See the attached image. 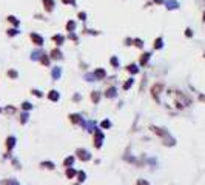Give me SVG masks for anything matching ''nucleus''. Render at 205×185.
Listing matches in <instances>:
<instances>
[{
    "label": "nucleus",
    "instance_id": "f257e3e1",
    "mask_svg": "<svg viewBox=\"0 0 205 185\" xmlns=\"http://www.w3.org/2000/svg\"><path fill=\"white\" fill-rule=\"evenodd\" d=\"M162 90H164V85H162V83H156V85L151 88V94H153V97H154L156 100H159V94L162 93Z\"/></svg>",
    "mask_w": 205,
    "mask_h": 185
},
{
    "label": "nucleus",
    "instance_id": "f03ea898",
    "mask_svg": "<svg viewBox=\"0 0 205 185\" xmlns=\"http://www.w3.org/2000/svg\"><path fill=\"white\" fill-rule=\"evenodd\" d=\"M94 136H96V142H94V147H96V148H100V147H102V139H103V133H102L100 130H96Z\"/></svg>",
    "mask_w": 205,
    "mask_h": 185
},
{
    "label": "nucleus",
    "instance_id": "7ed1b4c3",
    "mask_svg": "<svg viewBox=\"0 0 205 185\" xmlns=\"http://www.w3.org/2000/svg\"><path fill=\"white\" fill-rule=\"evenodd\" d=\"M76 153H77V156H79V159H80V161H90V159H91V154H90L86 150H82V148H79Z\"/></svg>",
    "mask_w": 205,
    "mask_h": 185
},
{
    "label": "nucleus",
    "instance_id": "20e7f679",
    "mask_svg": "<svg viewBox=\"0 0 205 185\" xmlns=\"http://www.w3.org/2000/svg\"><path fill=\"white\" fill-rule=\"evenodd\" d=\"M31 40H32L37 46H42V45H43V37H42V36H39V34H35V32H32V34H31Z\"/></svg>",
    "mask_w": 205,
    "mask_h": 185
},
{
    "label": "nucleus",
    "instance_id": "39448f33",
    "mask_svg": "<svg viewBox=\"0 0 205 185\" xmlns=\"http://www.w3.org/2000/svg\"><path fill=\"white\" fill-rule=\"evenodd\" d=\"M105 76H106V71H105V69H102V68H97V69L94 71V77H96L97 80L105 79Z\"/></svg>",
    "mask_w": 205,
    "mask_h": 185
},
{
    "label": "nucleus",
    "instance_id": "423d86ee",
    "mask_svg": "<svg viewBox=\"0 0 205 185\" xmlns=\"http://www.w3.org/2000/svg\"><path fill=\"white\" fill-rule=\"evenodd\" d=\"M151 130H153V133H156V134H157V136H161V137H168V133H167L165 130H162V128L151 127Z\"/></svg>",
    "mask_w": 205,
    "mask_h": 185
},
{
    "label": "nucleus",
    "instance_id": "0eeeda50",
    "mask_svg": "<svg viewBox=\"0 0 205 185\" xmlns=\"http://www.w3.org/2000/svg\"><path fill=\"white\" fill-rule=\"evenodd\" d=\"M165 5H167V9H177L179 8V3L176 0H167Z\"/></svg>",
    "mask_w": 205,
    "mask_h": 185
},
{
    "label": "nucleus",
    "instance_id": "6e6552de",
    "mask_svg": "<svg viewBox=\"0 0 205 185\" xmlns=\"http://www.w3.org/2000/svg\"><path fill=\"white\" fill-rule=\"evenodd\" d=\"M59 97H60V93H57L56 90H52V91H49V93H48V99H49V100H52V102L59 100Z\"/></svg>",
    "mask_w": 205,
    "mask_h": 185
},
{
    "label": "nucleus",
    "instance_id": "1a4fd4ad",
    "mask_svg": "<svg viewBox=\"0 0 205 185\" xmlns=\"http://www.w3.org/2000/svg\"><path fill=\"white\" fill-rule=\"evenodd\" d=\"M14 145H15V137H14V136L8 137V139H6V148H8V150H12Z\"/></svg>",
    "mask_w": 205,
    "mask_h": 185
},
{
    "label": "nucleus",
    "instance_id": "9d476101",
    "mask_svg": "<svg viewBox=\"0 0 205 185\" xmlns=\"http://www.w3.org/2000/svg\"><path fill=\"white\" fill-rule=\"evenodd\" d=\"M76 176H77V171H76L73 167H68V168H66V178H68V179H73V178H76Z\"/></svg>",
    "mask_w": 205,
    "mask_h": 185
},
{
    "label": "nucleus",
    "instance_id": "9b49d317",
    "mask_svg": "<svg viewBox=\"0 0 205 185\" xmlns=\"http://www.w3.org/2000/svg\"><path fill=\"white\" fill-rule=\"evenodd\" d=\"M43 5H45V9L48 12H51L52 8H54V0H43Z\"/></svg>",
    "mask_w": 205,
    "mask_h": 185
},
{
    "label": "nucleus",
    "instance_id": "f8f14e48",
    "mask_svg": "<svg viewBox=\"0 0 205 185\" xmlns=\"http://www.w3.org/2000/svg\"><path fill=\"white\" fill-rule=\"evenodd\" d=\"M52 42H56V45H62L65 42V37L60 34H56V36H52Z\"/></svg>",
    "mask_w": 205,
    "mask_h": 185
},
{
    "label": "nucleus",
    "instance_id": "ddd939ff",
    "mask_svg": "<svg viewBox=\"0 0 205 185\" xmlns=\"http://www.w3.org/2000/svg\"><path fill=\"white\" fill-rule=\"evenodd\" d=\"M150 56H151L150 52H144V54L140 56V65H142V66H145V65H147V62L150 60Z\"/></svg>",
    "mask_w": 205,
    "mask_h": 185
},
{
    "label": "nucleus",
    "instance_id": "4468645a",
    "mask_svg": "<svg viewBox=\"0 0 205 185\" xmlns=\"http://www.w3.org/2000/svg\"><path fill=\"white\" fill-rule=\"evenodd\" d=\"M105 96H106V97H111V99H113V97H116V96H117V93H116V88H114V86L108 88V90H106V93H105Z\"/></svg>",
    "mask_w": 205,
    "mask_h": 185
},
{
    "label": "nucleus",
    "instance_id": "2eb2a0df",
    "mask_svg": "<svg viewBox=\"0 0 205 185\" xmlns=\"http://www.w3.org/2000/svg\"><path fill=\"white\" fill-rule=\"evenodd\" d=\"M69 120H71L73 124H82V122H83L82 117H80L79 114H71V116H69Z\"/></svg>",
    "mask_w": 205,
    "mask_h": 185
},
{
    "label": "nucleus",
    "instance_id": "dca6fc26",
    "mask_svg": "<svg viewBox=\"0 0 205 185\" xmlns=\"http://www.w3.org/2000/svg\"><path fill=\"white\" fill-rule=\"evenodd\" d=\"M127 71H128V73H131V74H137V73H139V68H137L134 63H131V65H128V66H127Z\"/></svg>",
    "mask_w": 205,
    "mask_h": 185
},
{
    "label": "nucleus",
    "instance_id": "f3484780",
    "mask_svg": "<svg viewBox=\"0 0 205 185\" xmlns=\"http://www.w3.org/2000/svg\"><path fill=\"white\" fill-rule=\"evenodd\" d=\"M60 76H62V69H60L59 66L52 68V79H59Z\"/></svg>",
    "mask_w": 205,
    "mask_h": 185
},
{
    "label": "nucleus",
    "instance_id": "a211bd4d",
    "mask_svg": "<svg viewBox=\"0 0 205 185\" xmlns=\"http://www.w3.org/2000/svg\"><path fill=\"white\" fill-rule=\"evenodd\" d=\"M91 100H93V103H97L100 100V94L97 91H91Z\"/></svg>",
    "mask_w": 205,
    "mask_h": 185
},
{
    "label": "nucleus",
    "instance_id": "6ab92c4d",
    "mask_svg": "<svg viewBox=\"0 0 205 185\" xmlns=\"http://www.w3.org/2000/svg\"><path fill=\"white\" fill-rule=\"evenodd\" d=\"M73 164H74V156H68V157L63 161V165H65L66 168H68V167H71Z\"/></svg>",
    "mask_w": 205,
    "mask_h": 185
},
{
    "label": "nucleus",
    "instance_id": "aec40b11",
    "mask_svg": "<svg viewBox=\"0 0 205 185\" xmlns=\"http://www.w3.org/2000/svg\"><path fill=\"white\" fill-rule=\"evenodd\" d=\"M162 46H164V43H162V37L156 39V40H154V49H161Z\"/></svg>",
    "mask_w": 205,
    "mask_h": 185
},
{
    "label": "nucleus",
    "instance_id": "412c9836",
    "mask_svg": "<svg viewBox=\"0 0 205 185\" xmlns=\"http://www.w3.org/2000/svg\"><path fill=\"white\" fill-rule=\"evenodd\" d=\"M51 57H52V59H60V57H62L60 49H52V51H51Z\"/></svg>",
    "mask_w": 205,
    "mask_h": 185
},
{
    "label": "nucleus",
    "instance_id": "4be33fe9",
    "mask_svg": "<svg viewBox=\"0 0 205 185\" xmlns=\"http://www.w3.org/2000/svg\"><path fill=\"white\" fill-rule=\"evenodd\" d=\"M85 179H86V174H85L83 171H79V173H77V181H79V184L85 182Z\"/></svg>",
    "mask_w": 205,
    "mask_h": 185
},
{
    "label": "nucleus",
    "instance_id": "5701e85b",
    "mask_svg": "<svg viewBox=\"0 0 205 185\" xmlns=\"http://www.w3.org/2000/svg\"><path fill=\"white\" fill-rule=\"evenodd\" d=\"M74 28H76V23H74L73 20H69V22L66 23V29H68L69 32H73V31H74Z\"/></svg>",
    "mask_w": 205,
    "mask_h": 185
},
{
    "label": "nucleus",
    "instance_id": "b1692460",
    "mask_svg": "<svg viewBox=\"0 0 205 185\" xmlns=\"http://www.w3.org/2000/svg\"><path fill=\"white\" fill-rule=\"evenodd\" d=\"M40 60H42V63H43L45 66H48V65H49V57H48L46 54H42V57H40Z\"/></svg>",
    "mask_w": 205,
    "mask_h": 185
},
{
    "label": "nucleus",
    "instance_id": "393cba45",
    "mask_svg": "<svg viewBox=\"0 0 205 185\" xmlns=\"http://www.w3.org/2000/svg\"><path fill=\"white\" fill-rule=\"evenodd\" d=\"M42 167H43V168H48V170H54V168H56L52 162H42Z\"/></svg>",
    "mask_w": 205,
    "mask_h": 185
},
{
    "label": "nucleus",
    "instance_id": "a878e982",
    "mask_svg": "<svg viewBox=\"0 0 205 185\" xmlns=\"http://www.w3.org/2000/svg\"><path fill=\"white\" fill-rule=\"evenodd\" d=\"M134 83V79H128L127 82H125V85H123V90H130V86Z\"/></svg>",
    "mask_w": 205,
    "mask_h": 185
},
{
    "label": "nucleus",
    "instance_id": "bb28decb",
    "mask_svg": "<svg viewBox=\"0 0 205 185\" xmlns=\"http://www.w3.org/2000/svg\"><path fill=\"white\" fill-rule=\"evenodd\" d=\"M8 20H9V22H11V23H12L14 26H19V20H17L15 17H12V15H9V17H8Z\"/></svg>",
    "mask_w": 205,
    "mask_h": 185
},
{
    "label": "nucleus",
    "instance_id": "cd10ccee",
    "mask_svg": "<svg viewBox=\"0 0 205 185\" xmlns=\"http://www.w3.org/2000/svg\"><path fill=\"white\" fill-rule=\"evenodd\" d=\"M133 43H134L137 48H142V46H144V42H142L140 39H134V40H133Z\"/></svg>",
    "mask_w": 205,
    "mask_h": 185
},
{
    "label": "nucleus",
    "instance_id": "c85d7f7f",
    "mask_svg": "<svg viewBox=\"0 0 205 185\" xmlns=\"http://www.w3.org/2000/svg\"><path fill=\"white\" fill-rule=\"evenodd\" d=\"M110 62H111V65H113L114 68H117V66H119V62H117V57H111V59H110Z\"/></svg>",
    "mask_w": 205,
    "mask_h": 185
},
{
    "label": "nucleus",
    "instance_id": "c756f323",
    "mask_svg": "<svg viewBox=\"0 0 205 185\" xmlns=\"http://www.w3.org/2000/svg\"><path fill=\"white\" fill-rule=\"evenodd\" d=\"M8 76H9V77H12V79H17V71L9 69V71H8Z\"/></svg>",
    "mask_w": 205,
    "mask_h": 185
},
{
    "label": "nucleus",
    "instance_id": "7c9ffc66",
    "mask_svg": "<svg viewBox=\"0 0 205 185\" xmlns=\"http://www.w3.org/2000/svg\"><path fill=\"white\" fill-rule=\"evenodd\" d=\"M100 127H102V128H110V127H111V122H110V120H103V122L100 124Z\"/></svg>",
    "mask_w": 205,
    "mask_h": 185
},
{
    "label": "nucleus",
    "instance_id": "2f4dec72",
    "mask_svg": "<svg viewBox=\"0 0 205 185\" xmlns=\"http://www.w3.org/2000/svg\"><path fill=\"white\" fill-rule=\"evenodd\" d=\"M19 34V31L15 29V28H12V29H8V36H17Z\"/></svg>",
    "mask_w": 205,
    "mask_h": 185
},
{
    "label": "nucleus",
    "instance_id": "473e14b6",
    "mask_svg": "<svg viewBox=\"0 0 205 185\" xmlns=\"http://www.w3.org/2000/svg\"><path fill=\"white\" fill-rule=\"evenodd\" d=\"M22 108H23V110H31L32 105H31L29 102H25V103H22Z\"/></svg>",
    "mask_w": 205,
    "mask_h": 185
},
{
    "label": "nucleus",
    "instance_id": "72a5a7b5",
    "mask_svg": "<svg viewBox=\"0 0 205 185\" xmlns=\"http://www.w3.org/2000/svg\"><path fill=\"white\" fill-rule=\"evenodd\" d=\"M28 117H29V116H28L26 113H25V114H22V117H20V124H26V120H28Z\"/></svg>",
    "mask_w": 205,
    "mask_h": 185
},
{
    "label": "nucleus",
    "instance_id": "f704fd0d",
    "mask_svg": "<svg viewBox=\"0 0 205 185\" xmlns=\"http://www.w3.org/2000/svg\"><path fill=\"white\" fill-rule=\"evenodd\" d=\"M185 36H187V37H193V31H191L190 28H187V29H185Z\"/></svg>",
    "mask_w": 205,
    "mask_h": 185
},
{
    "label": "nucleus",
    "instance_id": "c9c22d12",
    "mask_svg": "<svg viewBox=\"0 0 205 185\" xmlns=\"http://www.w3.org/2000/svg\"><path fill=\"white\" fill-rule=\"evenodd\" d=\"M136 185H150V184H148L147 181H144V179H139V181H137V184H136Z\"/></svg>",
    "mask_w": 205,
    "mask_h": 185
},
{
    "label": "nucleus",
    "instance_id": "e433bc0d",
    "mask_svg": "<svg viewBox=\"0 0 205 185\" xmlns=\"http://www.w3.org/2000/svg\"><path fill=\"white\" fill-rule=\"evenodd\" d=\"M32 94H34V96H37V97H42V96H43V94H42L40 91H37V90H32Z\"/></svg>",
    "mask_w": 205,
    "mask_h": 185
},
{
    "label": "nucleus",
    "instance_id": "4c0bfd02",
    "mask_svg": "<svg viewBox=\"0 0 205 185\" xmlns=\"http://www.w3.org/2000/svg\"><path fill=\"white\" fill-rule=\"evenodd\" d=\"M79 19H80V20H85V19H86V14H85V12H79Z\"/></svg>",
    "mask_w": 205,
    "mask_h": 185
},
{
    "label": "nucleus",
    "instance_id": "58836bf2",
    "mask_svg": "<svg viewBox=\"0 0 205 185\" xmlns=\"http://www.w3.org/2000/svg\"><path fill=\"white\" fill-rule=\"evenodd\" d=\"M14 111H15V110H14L12 107H8V108H6V113H8V114H12Z\"/></svg>",
    "mask_w": 205,
    "mask_h": 185
},
{
    "label": "nucleus",
    "instance_id": "ea45409f",
    "mask_svg": "<svg viewBox=\"0 0 205 185\" xmlns=\"http://www.w3.org/2000/svg\"><path fill=\"white\" fill-rule=\"evenodd\" d=\"M6 185H19V184H17V181L11 179V181H8V182H6Z\"/></svg>",
    "mask_w": 205,
    "mask_h": 185
},
{
    "label": "nucleus",
    "instance_id": "a19ab883",
    "mask_svg": "<svg viewBox=\"0 0 205 185\" xmlns=\"http://www.w3.org/2000/svg\"><path fill=\"white\" fill-rule=\"evenodd\" d=\"M65 5H74V0H62Z\"/></svg>",
    "mask_w": 205,
    "mask_h": 185
},
{
    "label": "nucleus",
    "instance_id": "79ce46f5",
    "mask_svg": "<svg viewBox=\"0 0 205 185\" xmlns=\"http://www.w3.org/2000/svg\"><path fill=\"white\" fill-rule=\"evenodd\" d=\"M69 39H71V40H74V42H77V37H76L73 32H69Z\"/></svg>",
    "mask_w": 205,
    "mask_h": 185
},
{
    "label": "nucleus",
    "instance_id": "37998d69",
    "mask_svg": "<svg viewBox=\"0 0 205 185\" xmlns=\"http://www.w3.org/2000/svg\"><path fill=\"white\" fill-rule=\"evenodd\" d=\"M199 100H202V102H205V96H202V94H199Z\"/></svg>",
    "mask_w": 205,
    "mask_h": 185
},
{
    "label": "nucleus",
    "instance_id": "c03bdc74",
    "mask_svg": "<svg viewBox=\"0 0 205 185\" xmlns=\"http://www.w3.org/2000/svg\"><path fill=\"white\" fill-rule=\"evenodd\" d=\"M154 3H157V5H161V3H164V0H154Z\"/></svg>",
    "mask_w": 205,
    "mask_h": 185
},
{
    "label": "nucleus",
    "instance_id": "a18cd8bd",
    "mask_svg": "<svg viewBox=\"0 0 205 185\" xmlns=\"http://www.w3.org/2000/svg\"><path fill=\"white\" fill-rule=\"evenodd\" d=\"M202 20H204V23H205V12H204V19H202Z\"/></svg>",
    "mask_w": 205,
    "mask_h": 185
},
{
    "label": "nucleus",
    "instance_id": "49530a36",
    "mask_svg": "<svg viewBox=\"0 0 205 185\" xmlns=\"http://www.w3.org/2000/svg\"><path fill=\"white\" fill-rule=\"evenodd\" d=\"M204 57H205V52H204Z\"/></svg>",
    "mask_w": 205,
    "mask_h": 185
},
{
    "label": "nucleus",
    "instance_id": "de8ad7c7",
    "mask_svg": "<svg viewBox=\"0 0 205 185\" xmlns=\"http://www.w3.org/2000/svg\"><path fill=\"white\" fill-rule=\"evenodd\" d=\"M0 111H2V110H0Z\"/></svg>",
    "mask_w": 205,
    "mask_h": 185
}]
</instances>
